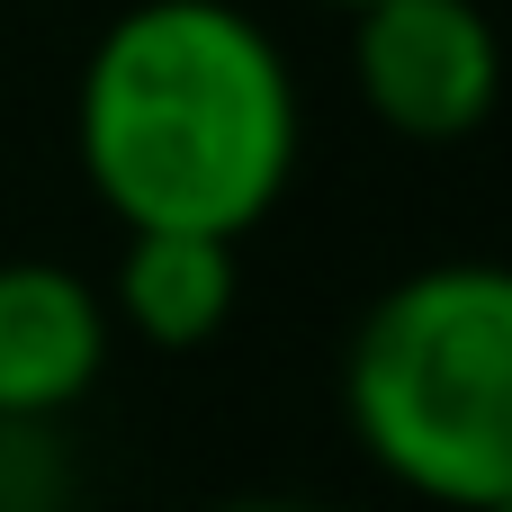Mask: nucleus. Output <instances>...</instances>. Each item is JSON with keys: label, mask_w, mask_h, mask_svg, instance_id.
Masks as SVG:
<instances>
[{"label": "nucleus", "mask_w": 512, "mask_h": 512, "mask_svg": "<svg viewBox=\"0 0 512 512\" xmlns=\"http://www.w3.org/2000/svg\"><path fill=\"white\" fill-rule=\"evenodd\" d=\"M81 171L99 207L180 234H252L297 171V81L225 0H135L81 63Z\"/></svg>", "instance_id": "1"}, {"label": "nucleus", "mask_w": 512, "mask_h": 512, "mask_svg": "<svg viewBox=\"0 0 512 512\" xmlns=\"http://www.w3.org/2000/svg\"><path fill=\"white\" fill-rule=\"evenodd\" d=\"M360 450L459 512L512 504V279L495 261H432L396 279L342 360Z\"/></svg>", "instance_id": "2"}, {"label": "nucleus", "mask_w": 512, "mask_h": 512, "mask_svg": "<svg viewBox=\"0 0 512 512\" xmlns=\"http://www.w3.org/2000/svg\"><path fill=\"white\" fill-rule=\"evenodd\" d=\"M351 81L405 144H459L495 108V27L477 0H360Z\"/></svg>", "instance_id": "3"}, {"label": "nucleus", "mask_w": 512, "mask_h": 512, "mask_svg": "<svg viewBox=\"0 0 512 512\" xmlns=\"http://www.w3.org/2000/svg\"><path fill=\"white\" fill-rule=\"evenodd\" d=\"M234 234H180V225H135L117 261V315L153 351H198L234 315Z\"/></svg>", "instance_id": "5"}, {"label": "nucleus", "mask_w": 512, "mask_h": 512, "mask_svg": "<svg viewBox=\"0 0 512 512\" xmlns=\"http://www.w3.org/2000/svg\"><path fill=\"white\" fill-rule=\"evenodd\" d=\"M108 360V297L63 261H0V423L63 414Z\"/></svg>", "instance_id": "4"}, {"label": "nucleus", "mask_w": 512, "mask_h": 512, "mask_svg": "<svg viewBox=\"0 0 512 512\" xmlns=\"http://www.w3.org/2000/svg\"><path fill=\"white\" fill-rule=\"evenodd\" d=\"M333 9H360V0H333Z\"/></svg>", "instance_id": "6"}]
</instances>
